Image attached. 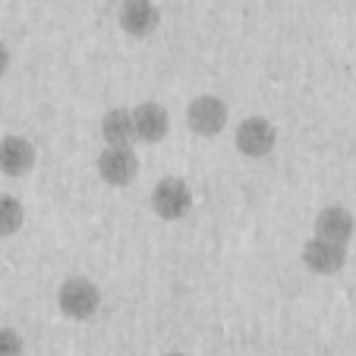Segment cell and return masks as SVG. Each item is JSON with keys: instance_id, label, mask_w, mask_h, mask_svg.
<instances>
[{"instance_id": "obj_3", "label": "cell", "mask_w": 356, "mask_h": 356, "mask_svg": "<svg viewBox=\"0 0 356 356\" xmlns=\"http://www.w3.org/2000/svg\"><path fill=\"white\" fill-rule=\"evenodd\" d=\"M227 117H230V111L218 95H199V98L189 101V108H186V127L195 136L211 139V136H218L227 127Z\"/></svg>"}, {"instance_id": "obj_15", "label": "cell", "mask_w": 356, "mask_h": 356, "mask_svg": "<svg viewBox=\"0 0 356 356\" xmlns=\"http://www.w3.org/2000/svg\"><path fill=\"white\" fill-rule=\"evenodd\" d=\"M164 356H186V353H164Z\"/></svg>"}, {"instance_id": "obj_4", "label": "cell", "mask_w": 356, "mask_h": 356, "mask_svg": "<svg viewBox=\"0 0 356 356\" xmlns=\"http://www.w3.org/2000/svg\"><path fill=\"white\" fill-rule=\"evenodd\" d=\"M234 142L240 148V155L246 158H265L271 155V148L277 145V129L268 117H246V120L236 127Z\"/></svg>"}, {"instance_id": "obj_10", "label": "cell", "mask_w": 356, "mask_h": 356, "mask_svg": "<svg viewBox=\"0 0 356 356\" xmlns=\"http://www.w3.org/2000/svg\"><path fill=\"white\" fill-rule=\"evenodd\" d=\"M312 230H316V236H325V240L347 243L356 230V218H353V211L343 209V205H325L316 215Z\"/></svg>"}, {"instance_id": "obj_14", "label": "cell", "mask_w": 356, "mask_h": 356, "mask_svg": "<svg viewBox=\"0 0 356 356\" xmlns=\"http://www.w3.org/2000/svg\"><path fill=\"white\" fill-rule=\"evenodd\" d=\"M7 67H10V51H7V44L0 41V76L7 73Z\"/></svg>"}, {"instance_id": "obj_13", "label": "cell", "mask_w": 356, "mask_h": 356, "mask_svg": "<svg viewBox=\"0 0 356 356\" xmlns=\"http://www.w3.org/2000/svg\"><path fill=\"white\" fill-rule=\"evenodd\" d=\"M22 350H26V341H22V334L16 328H0V356H22Z\"/></svg>"}, {"instance_id": "obj_8", "label": "cell", "mask_w": 356, "mask_h": 356, "mask_svg": "<svg viewBox=\"0 0 356 356\" xmlns=\"http://www.w3.org/2000/svg\"><path fill=\"white\" fill-rule=\"evenodd\" d=\"M133 123H136V139L145 142V145L161 142L170 129V117L164 111V104H158V101H142L139 108H133Z\"/></svg>"}, {"instance_id": "obj_9", "label": "cell", "mask_w": 356, "mask_h": 356, "mask_svg": "<svg viewBox=\"0 0 356 356\" xmlns=\"http://www.w3.org/2000/svg\"><path fill=\"white\" fill-rule=\"evenodd\" d=\"M35 168V145L22 136H3L0 139V174L26 177Z\"/></svg>"}, {"instance_id": "obj_6", "label": "cell", "mask_w": 356, "mask_h": 356, "mask_svg": "<svg viewBox=\"0 0 356 356\" xmlns=\"http://www.w3.org/2000/svg\"><path fill=\"white\" fill-rule=\"evenodd\" d=\"M302 265L312 271V275H337V271L347 265V243H334L325 240V236H312L302 246Z\"/></svg>"}, {"instance_id": "obj_12", "label": "cell", "mask_w": 356, "mask_h": 356, "mask_svg": "<svg viewBox=\"0 0 356 356\" xmlns=\"http://www.w3.org/2000/svg\"><path fill=\"white\" fill-rule=\"evenodd\" d=\"M22 221H26V209L16 195H0V236L19 234Z\"/></svg>"}, {"instance_id": "obj_2", "label": "cell", "mask_w": 356, "mask_h": 356, "mask_svg": "<svg viewBox=\"0 0 356 356\" xmlns=\"http://www.w3.org/2000/svg\"><path fill=\"white\" fill-rule=\"evenodd\" d=\"M193 209V189L180 177H164L152 189V211L161 221H180Z\"/></svg>"}, {"instance_id": "obj_5", "label": "cell", "mask_w": 356, "mask_h": 356, "mask_svg": "<svg viewBox=\"0 0 356 356\" xmlns=\"http://www.w3.org/2000/svg\"><path fill=\"white\" fill-rule=\"evenodd\" d=\"M98 174L108 186H129L139 174V158L133 145H108L98 155Z\"/></svg>"}, {"instance_id": "obj_1", "label": "cell", "mask_w": 356, "mask_h": 356, "mask_svg": "<svg viewBox=\"0 0 356 356\" xmlns=\"http://www.w3.org/2000/svg\"><path fill=\"white\" fill-rule=\"evenodd\" d=\"M57 306L73 322H88L101 309V287L88 277H67L57 290Z\"/></svg>"}, {"instance_id": "obj_11", "label": "cell", "mask_w": 356, "mask_h": 356, "mask_svg": "<svg viewBox=\"0 0 356 356\" xmlns=\"http://www.w3.org/2000/svg\"><path fill=\"white\" fill-rule=\"evenodd\" d=\"M101 139L108 145H133L136 142V123L129 108H111L101 117Z\"/></svg>"}, {"instance_id": "obj_7", "label": "cell", "mask_w": 356, "mask_h": 356, "mask_svg": "<svg viewBox=\"0 0 356 356\" xmlns=\"http://www.w3.org/2000/svg\"><path fill=\"white\" fill-rule=\"evenodd\" d=\"M161 22V10L152 0H123L120 3V29L133 38L152 35Z\"/></svg>"}]
</instances>
